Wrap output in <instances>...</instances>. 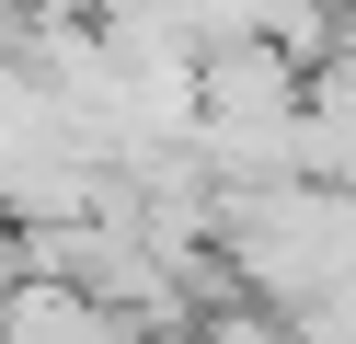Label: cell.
<instances>
[{
    "label": "cell",
    "instance_id": "1",
    "mask_svg": "<svg viewBox=\"0 0 356 344\" xmlns=\"http://www.w3.org/2000/svg\"><path fill=\"white\" fill-rule=\"evenodd\" d=\"M218 264H230L241 298L299 321L310 298L356 287V195L322 172L299 183H253V195H218Z\"/></svg>",
    "mask_w": 356,
    "mask_h": 344
},
{
    "label": "cell",
    "instance_id": "2",
    "mask_svg": "<svg viewBox=\"0 0 356 344\" xmlns=\"http://www.w3.org/2000/svg\"><path fill=\"white\" fill-rule=\"evenodd\" d=\"M0 344H161L92 275H0Z\"/></svg>",
    "mask_w": 356,
    "mask_h": 344
},
{
    "label": "cell",
    "instance_id": "3",
    "mask_svg": "<svg viewBox=\"0 0 356 344\" xmlns=\"http://www.w3.org/2000/svg\"><path fill=\"white\" fill-rule=\"evenodd\" d=\"M299 344H356V287H333V298H310L299 321H287Z\"/></svg>",
    "mask_w": 356,
    "mask_h": 344
}]
</instances>
